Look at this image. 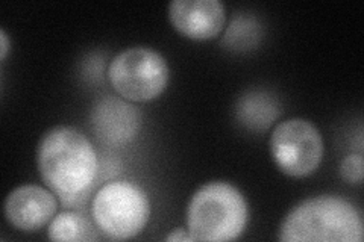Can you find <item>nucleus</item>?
Segmentation results:
<instances>
[{
	"label": "nucleus",
	"mask_w": 364,
	"mask_h": 242,
	"mask_svg": "<svg viewBox=\"0 0 364 242\" xmlns=\"http://www.w3.org/2000/svg\"><path fill=\"white\" fill-rule=\"evenodd\" d=\"M170 70L161 53L135 45L117 53L108 68L116 93L129 101H151L167 87Z\"/></svg>",
	"instance_id": "obj_5"
},
{
	"label": "nucleus",
	"mask_w": 364,
	"mask_h": 242,
	"mask_svg": "<svg viewBox=\"0 0 364 242\" xmlns=\"http://www.w3.org/2000/svg\"><path fill=\"white\" fill-rule=\"evenodd\" d=\"M237 119L252 131H266L278 119V101L264 91H249L237 101Z\"/></svg>",
	"instance_id": "obj_10"
},
{
	"label": "nucleus",
	"mask_w": 364,
	"mask_h": 242,
	"mask_svg": "<svg viewBox=\"0 0 364 242\" xmlns=\"http://www.w3.org/2000/svg\"><path fill=\"white\" fill-rule=\"evenodd\" d=\"M48 236L52 241H85L96 238L90 223L79 212H61L53 216Z\"/></svg>",
	"instance_id": "obj_12"
},
{
	"label": "nucleus",
	"mask_w": 364,
	"mask_h": 242,
	"mask_svg": "<svg viewBox=\"0 0 364 242\" xmlns=\"http://www.w3.org/2000/svg\"><path fill=\"white\" fill-rule=\"evenodd\" d=\"M96 227L111 239H129L139 235L151 216V202L144 189L128 180L109 182L91 203Z\"/></svg>",
	"instance_id": "obj_4"
},
{
	"label": "nucleus",
	"mask_w": 364,
	"mask_h": 242,
	"mask_svg": "<svg viewBox=\"0 0 364 242\" xmlns=\"http://www.w3.org/2000/svg\"><path fill=\"white\" fill-rule=\"evenodd\" d=\"M37 163L46 185L61 197L88 191L99 167L93 144L73 126H56L43 135Z\"/></svg>",
	"instance_id": "obj_1"
},
{
	"label": "nucleus",
	"mask_w": 364,
	"mask_h": 242,
	"mask_svg": "<svg viewBox=\"0 0 364 242\" xmlns=\"http://www.w3.org/2000/svg\"><path fill=\"white\" fill-rule=\"evenodd\" d=\"M270 153L284 175L291 177L310 176L322 163V135L309 120H286L272 132Z\"/></svg>",
	"instance_id": "obj_6"
},
{
	"label": "nucleus",
	"mask_w": 364,
	"mask_h": 242,
	"mask_svg": "<svg viewBox=\"0 0 364 242\" xmlns=\"http://www.w3.org/2000/svg\"><path fill=\"white\" fill-rule=\"evenodd\" d=\"M249 220L247 202L231 183L202 185L188 203L187 226L193 241L222 242L240 236Z\"/></svg>",
	"instance_id": "obj_3"
},
{
	"label": "nucleus",
	"mask_w": 364,
	"mask_h": 242,
	"mask_svg": "<svg viewBox=\"0 0 364 242\" xmlns=\"http://www.w3.org/2000/svg\"><path fill=\"white\" fill-rule=\"evenodd\" d=\"M173 28L191 40H211L222 32L226 9L220 0H175L168 5Z\"/></svg>",
	"instance_id": "obj_8"
},
{
	"label": "nucleus",
	"mask_w": 364,
	"mask_h": 242,
	"mask_svg": "<svg viewBox=\"0 0 364 242\" xmlns=\"http://www.w3.org/2000/svg\"><path fill=\"white\" fill-rule=\"evenodd\" d=\"M360 211L337 195H317L296 204L284 218L279 239L287 242H361Z\"/></svg>",
	"instance_id": "obj_2"
},
{
	"label": "nucleus",
	"mask_w": 364,
	"mask_h": 242,
	"mask_svg": "<svg viewBox=\"0 0 364 242\" xmlns=\"http://www.w3.org/2000/svg\"><path fill=\"white\" fill-rule=\"evenodd\" d=\"M53 194L38 185L16 188L5 200V216L11 226L23 232H36L44 227L56 212Z\"/></svg>",
	"instance_id": "obj_9"
},
{
	"label": "nucleus",
	"mask_w": 364,
	"mask_h": 242,
	"mask_svg": "<svg viewBox=\"0 0 364 242\" xmlns=\"http://www.w3.org/2000/svg\"><path fill=\"white\" fill-rule=\"evenodd\" d=\"M90 121L100 143L120 147L129 144L139 135L141 112L122 96H104L95 103Z\"/></svg>",
	"instance_id": "obj_7"
},
{
	"label": "nucleus",
	"mask_w": 364,
	"mask_h": 242,
	"mask_svg": "<svg viewBox=\"0 0 364 242\" xmlns=\"http://www.w3.org/2000/svg\"><path fill=\"white\" fill-rule=\"evenodd\" d=\"M0 43H2V48H0V57L5 60L8 52H9V38H8L6 32L4 29L0 31Z\"/></svg>",
	"instance_id": "obj_15"
},
{
	"label": "nucleus",
	"mask_w": 364,
	"mask_h": 242,
	"mask_svg": "<svg viewBox=\"0 0 364 242\" xmlns=\"http://www.w3.org/2000/svg\"><path fill=\"white\" fill-rule=\"evenodd\" d=\"M261 40V25L257 17L249 14H238L228 26L222 44L231 50H250L257 48Z\"/></svg>",
	"instance_id": "obj_11"
},
{
	"label": "nucleus",
	"mask_w": 364,
	"mask_h": 242,
	"mask_svg": "<svg viewBox=\"0 0 364 242\" xmlns=\"http://www.w3.org/2000/svg\"><path fill=\"white\" fill-rule=\"evenodd\" d=\"M166 241H193L191 235L188 233V230L184 229H176L172 233H168L166 236Z\"/></svg>",
	"instance_id": "obj_14"
},
{
	"label": "nucleus",
	"mask_w": 364,
	"mask_h": 242,
	"mask_svg": "<svg viewBox=\"0 0 364 242\" xmlns=\"http://www.w3.org/2000/svg\"><path fill=\"white\" fill-rule=\"evenodd\" d=\"M363 156L361 155H348L340 163V176L348 183H361L363 182Z\"/></svg>",
	"instance_id": "obj_13"
}]
</instances>
